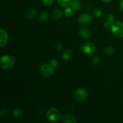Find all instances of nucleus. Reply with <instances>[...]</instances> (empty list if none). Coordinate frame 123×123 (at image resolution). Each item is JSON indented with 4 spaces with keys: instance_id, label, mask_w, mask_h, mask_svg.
<instances>
[{
    "instance_id": "obj_1",
    "label": "nucleus",
    "mask_w": 123,
    "mask_h": 123,
    "mask_svg": "<svg viewBox=\"0 0 123 123\" xmlns=\"http://www.w3.org/2000/svg\"><path fill=\"white\" fill-rule=\"evenodd\" d=\"M15 64V60L12 56L8 55H2L0 60V65L1 68L4 70L12 68Z\"/></svg>"
},
{
    "instance_id": "obj_2",
    "label": "nucleus",
    "mask_w": 123,
    "mask_h": 123,
    "mask_svg": "<svg viewBox=\"0 0 123 123\" xmlns=\"http://www.w3.org/2000/svg\"><path fill=\"white\" fill-rule=\"evenodd\" d=\"M111 31L113 34L118 38H123V22L115 21L111 27Z\"/></svg>"
},
{
    "instance_id": "obj_3",
    "label": "nucleus",
    "mask_w": 123,
    "mask_h": 123,
    "mask_svg": "<svg viewBox=\"0 0 123 123\" xmlns=\"http://www.w3.org/2000/svg\"><path fill=\"white\" fill-rule=\"evenodd\" d=\"M61 112L56 108H50L47 111V118L50 121H58L61 118Z\"/></svg>"
},
{
    "instance_id": "obj_4",
    "label": "nucleus",
    "mask_w": 123,
    "mask_h": 123,
    "mask_svg": "<svg viewBox=\"0 0 123 123\" xmlns=\"http://www.w3.org/2000/svg\"><path fill=\"white\" fill-rule=\"evenodd\" d=\"M54 68L50 64H43L40 66L39 71L43 76L48 78L53 75L54 73Z\"/></svg>"
},
{
    "instance_id": "obj_5",
    "label": "nucleus",
    "mask_w": 123,
    "mask_h": 123,
    "mask_svg": "<svg viewBox=\"0 0 123 123\" xmlns=\"http://www.w3.org/2000/svg\"><path fill=\"white\" fill-rule=\"evenodd\" d=\"M74 99L78 102H84L88 98V93L87 91L84 88H79L76 90L74 92Z\"/></svg>"
},
{
    "instance_id": "obj_6",
    "label": "nucleus",
    "mask_w": 123,
    "mask_h": 123,
    "mask_svg": "<svg viewBox=\"0 0 123 123\" xmlns=\"http://www.w3.org/2000/svg\"><path fill=\"white\" fill-rule=\"evenodd\" d=\"M80 50L85 55H91L94 54L96 50V48L94 44L90 43V42H87L80 47Z\"/></svg>"
},
{
    "instance_id": "obj_7",
    "label": "nucleus",
    "mask_w": 123,
    "mask_h": 123,
    "mask_svg": "<svg viewBox=\"0 0 123 123\" xmlns=\"http://www.w3.org/2000/svg\"><path fill=\"white\" fill-rule=\"evenodd\" d=\"M92 18L91 16L88 13H84V14H82L80 15L78 18V23L80 24V25H86L90 24V23L92 22Z\"/></svg>"
},
{
    "instance_id": "obj_8",
    "label": "nucleus",
    "mask_w": 123,
    "mask_h": 123,
    "mask_svg": "<svg viewBox=\"0 0 123 123\" xmlns=\"http://www.w3.org/2000/svg\"><path fill=\"white\" fill-rule=\"evenodd\" d=\"M114 22V16L112 14L108 13L104 18V27L107 30H111Z\"/></svg>"
},
{
    "instance_id": "obj_9",
    "label": "nucleus",
    "mask_w": 123,
    "mask_h": 123,
    "mask_svg": "<svg viewBox=\"0 0 123 123\" xmlns=\"http://www.w3.org/2000/svg\"><path fill=\"white\" fill-rule=\"evenodd\" d=\"M8 39V35L7 31L3 29L0 30V48H2L7 43Z\"/></svg>"
},
{
    "instance_id": "obj_10",
    "label": "nucleus",
    "mask_w": 123,
    "mask_h": 123,
    "mask_svg": "<svg viewBox=\"0 0 123 123\" xmlns=\"http://www.w3.org/2000/svg\"><path fill=\"white\" fill-rule=\"evenodd\" d=\"M62 121L64 123H76L77 122L76 118L70 114H66L62 117Z\"/></svg>"
},
{
    "instance_id": "obj_11",
    "label": "nucleus",
    "mask_w": 123,
    "mask_h": 123,
    "mask_svg": "<svg viewBox=\"0 0 123 123\" xmlns=\"http://www.w3.org/2000/svg\"><path fill=\"white\" fill-rule=\"evenodd\" d=\"M79 34L81 38L84 39H89L91 37V32L87 28H82L79 30Z\"/></svg>"
},
{
    "instance_id": "obj_12",
    "label": "nucleus",
    "mask_w": 123,
    "mask_h": 123,
    "mask_svg": "<svg viewBox=\"0 0 123 123\" xmlns=\"http://www.w3.org/2000/svg\"><path fill=\"white\" fill-rule=\"evenodd\" d=\"M72 55H73V54L70 49H66L62 52V58L65 61H69L72 58Z\"/></svg>"
},
{
    "instance_id": "obj_13",
    "label": "nucleus",
    "mask_w": 123,
    "mask_h": 123,
    "mask_svg": "<svg viewBox=\"0 0 123 123\" xmlns=\"http://www.w3.org/2000/svg\"><path fill=\"white\" fill-rule=\"evenodd\" d=\"M13 116L16 118L19 119L23 116V111L21 108H16L13 111Z\"/></svg>"
},
{
    "instance_id": "obj_14",
    "label": "nucleus",
    "mask_w": 123,
    "mask_h": 123,
    "mask_svg": "<svg viewBox=\"0 0 123 123\" xmlns=\"http://www.w3.org/2000/svg\"><path fill=\"white\" fill-rule=\"evenodd\" d=\"M72 0H57L58 4L62 7H68L71 6Z\"/></svg>"
},
{
    "instance_id": "obj_15",
    "label": "nucleus",
    "mask_w": 123,
    "mask_h": 123,
    "mask_svg": "<svg viewBox=\"0 0 123 123\" xmlns=\"http://www.w3.org/2000/svg\"><path fill=\"white\" fill-rule=\"evenodd\" d=\"M36 15V10L32 8H30L26 11V18L27 19H32L34 18Z\"/></svg>"
},
{
    "instance_id": "obj_16",
    "label": "nucleus",
    "mask_w": 123,
    "mask_h": 123,
    "mask_svg": "<svg viewBox=\"0 0 123 123\" xmlns=\"http://www.w3.org/2000/svg\"><path fill=\"white\" fill-rule=\"evenodd\" d=\"M71 7L73 8V10L78 11L80 10L81 7V4L78 0H73L71 4Z\"/></svg>"
},
{
    "instance_id": "obj_17",
    "label": "nucleus",
    "mask_w": 123,
    "mask_h": 123,
    "mask_svg": "<svg viewBox=\"0 0 123 123\" xmlns=\"http://www.w3.org/2000/svg\"><path fill=\"white\" fill-rule=\"evenodd\" d=\"M62 12L60 10H55L52 13V18L54 20H58L61 18Z\"/></svg>"
},
{
    "instance_id": "obj_18",
    "label": "nucleus",
    "mask_w": 123,
    "mask_h": 123,
    "mask_svg": "<svg viewBox=\"0 0 123 123\" xmlns=\"http://www.w3.org/2000/svg\"><path fill=\"white\" fill-rule=\"evenodd\" d=\"M114 52H115V49L112 46H108L105 49V54L108 56L112 55L114 54Z\"/></svg>"
},
{
    "instance_id": "obj_19",
    "label": "nucleus",
    "mask_w": 123,
    "mask_h": 123,
    "mask_svg": "<svg viewBox=\"0 0 123 123\" xmlns=\"http://www.w3.org/2000/svg\"><path fill=\"white\" fill-rule=\"evenodd\" d=\"M73 10L72 7H68L65 9L64 12V14L65 16L67 17H70L73 15Z\"/></svg>"
},
{
    "instance_id": "obj_20",
    "label": "nucleus",
    "mask_w": 123,
    "mask_h": 123,
    "mask_svg": "<svg viewBox=\"0 0 123 123\" xmlns=\"http://www.w3.org/2000/svg\"><path fill=\"white\" fill-rule=\"evenodd\" d=\"M48 19V12L46 10H43L41 12L40 15V19L41 21L44 22L47 20Z\"/></svg>"
},
{
    "instance_id": "obj_21",
    "label": "nucleus",
    "mask_w": 123,
    "mask_h": 123,
    "mask_svg": "<svg viewBox=\"0 0 123 123\" xmlns=\"http://www.w3.org/2000/svg\"><path fill=\"white\" fill-rule=\"evenodd\" d=\"M92 13H93V14L96 17L99 18V17H100L102 15V10L100 9V8H96L92 11Z\"/></svg>"
},
{
    "instance_id": "obj_22",
    "label": "nucleus",
    "mask_w": 123,
    "mask_h": 123,
    "mask_svg": "<svg viewBox=\"0 0 123 123\" xmlns=\"http://www.w3.org/2000/svg\"><path fill=\"white\" fill-rule=\"evenodd\" d=\"M50 64L54 67H57L58 66V62L56 59H52V60H50Z\"/></svg>"
},
{
    "instance_id": "obj_23",
    "label": "nucleus",
    "mask_w": 123,
    "mask_h": 123,
    "mask_svg": "<svg viewBox=\"0 0 123 123\" xmlns=\"http://www.w3.org/2000/svg\"><path fill=\"white\" fill-rule=\"evenodd\" d=\"M54 0H42L43 4L46 6H49L53 3Z\"/></svg>"
},
{
    "instance_id": "obj_24",
    "label": "nucleus",
    "mask_w": 123,
    "mask_h": 123,
    "mask_svg": "<svg viewBox=\"0 0 123 123\" xmlns=\"http://www.w3.org/2000/svg\"><path fill=\"white\" fill-rule=\"evenodd\" d=\"M100 62V60L98 58V56H96L94 57L93 60H92V62L94 65H97Z\"/></svg>"
},
{
    "instance_id": "obj_25",
    "label": "nucleus",
    "mask_w": 123,
    "mask_h": 123,
    "mask_svg": "<svg viewBox=\"0 0 123 123\" xmlns=\"http://www.w3.org/2000/svg\"><path fill=\"white\" fill-rule=\"evenodd\" d=\"M119 7H120V9L123 10V0H121L119 3Z\"/></svg>"
},
{
    "instance_id": "obj_26",
    "label": "nucleus",
    "mask_w": 123,
    "mask_h": 123,
    "mask_svg": "<svg viewBox=\"0 0 123 123\" xmlns=\"http://www.w3.org/2000/svg\"><path fill=\"white\" fill-rule=\"evenodd\" d=\"M62 48H63L62 45H61V44H58L57 47H56V49H57L58 50H61V49H62Z\"/></svg>"
},
{
    "instance_id": "obj_27",
    "label": "nucleus",
    "mask_w": 123,
    "mask_h": 123,
    "mask_svg": "<svg viewBox=\"0 0 123 123\" xmlns=\"http://www.w3.org/2000/svg\"><path fill=\"white\" fill-rule=\"evenodd\" d=\"M102 1H103L105 2H109L112 1V0H102Z\"/></svg>"
}]
</instances>
